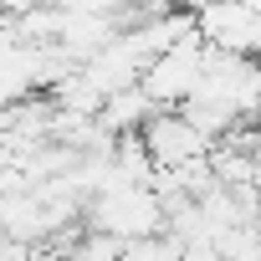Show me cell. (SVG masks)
<instances>
[{
  "label": "cell",
  "mask_w": 261,
  "mask_h": 261,
  "mask_svg": "<svg viewBox=\"0 0 261 261\" xmlns=\"http://www.w3.org/2000/svg\"><path fill=\"white\" fill-rule=\"evenodd\" d=\"M144 149H149V159H154V169H185V164H200V159H210V134H200V128L185 118V113H154L144 128Z\"/></svg>",
  "instance_id": "obj_1"
}]
</instances>
